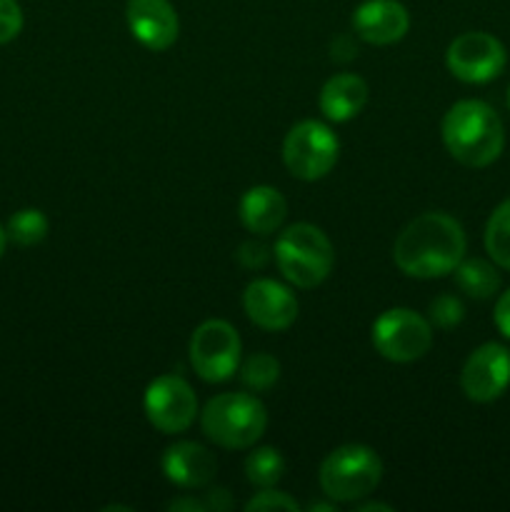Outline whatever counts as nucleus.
Masks as SVG:
<instances>
[{
	"instance_id": "nucleus-1",
	"label": "nucleus",
	"mask_w": 510,
	"mask_h": 512,
	"mask_svg": "<svg viewBox=\"0 0 510 512\" xmlns=\"http://www.w3.org/2000/svg\"><path fill=\"white\" fill-rule=\"evenodd\" d=\"M463 225L448 213H423L410 220L393 245V260L408 278L433 280L453 273L465 258Z\"/></svg>"
},
{
	"instance_id": "nucleus-2",
	"label": "nucleus",
	"mask_w": 510,
	"mask_h": 512,
	"mask_svg": "<svg viewBox=\"0 0 510 512\" xmlns=\"http://www.w3.org/2000/svg\"><path fill=\"white\" fill-rule=\"evenodd\" d=\"M440 133L448 153L468 168H488L505 148L503 120L483 100H458L445 113Z\"/></svg>"
},
{
	"instance_id": "nucleus-3",
	"label": "nucleus",
	"mask_w": 510,
	"mask_h": 512,
	"mask_svg": "<svg viewBox=\"0 0 510 512\" xmlns=\"http://www.w3.org/2000/svg\"><path fill=\"white\" fill-rule=\"evenodd\" d=\"M200 425L210 443L225 450H248L268 428L265 405L250 393H223L208 400Z\"/></svg>"
},
{
	"instance_id": "nucleus-4",
	"label": "nucleus",
	"mask_w": 510,
	"mask_h": 512,
	"mask_svg": "<svg viewBox=\"0 0 510 512\" xmlns=\"http://www.w3.org/2000/svg\"><path fill=\"white\" fill-rule=\"evenodd\" d=\"M273 253L283 278L300 290L318 288L335 263L330 238L310 223H295L285 228L275 240Z\"/></svg>"
},
{
	"instance_id": "nucleus-5",
	"label": "nucleus",
	"mask_w": 510,
	"mask_h": 512,
	"mask_svg": "<svg viewBox=\"0 0 510 512\" xmlns=\"http://www.w3.org/2000/svg\"><path fill=\"white\" fill-rule=\"evenodd\" d=\"M320 488L335 503H358L383 480V460L368 445H340L320 465Z\"/></svg>"
},
{
	"instance_id": "nucleus-6",
	"label": "nucleus",
	"mask_w": 510,
	"mask_h": 512,
	"mask_svg": "<svg viewBox=\"0 0 510 512\" xmlns=\"http://www.w3.org/2000/svg\"><path fill=\"white\" fill-rule=\"evenodd\" d=\"M338 135L320 120H303L285 135L283 163L298 180L325 178L338 163Z\"/></svg>"
},
{
	"instance_id": "nucleus-7",
	"label": "nucleus",
	"mask_w": 510,
	"mask_h": 512,
	"mask_svg": "<svg viewBox=\"0 0 510 512\" xmlns=\"http://www.w3.org/2000/svg\"><path fill=\"white\" fill-rule=\"evenodd\" d=\"M240 335L228 320H205L190 335V365L205 383H225L240 368Z\"/></svg>"
},
{
	"instance_id": "nucleus-8",
	"label": "nucleus",
	"mask_w": 510,
	"mask_h": 512,
	"mask_svg": "<svg viewBox=\"0 0 510 512\" xmlns=\"http://www.w3.org/2000/svg\"><path fill=\"white\" fill-rule=\"evenodd\" d=\"M370 338L390 363H415L433 345V323L410 308H390L375 320Z\"/></svg>"
},
{
	"instance_id": "nucleus-9",
	"label": "nucleus",
	"mask_w": 510,
	"mask_h": 512,
	"mask_svg": "<svg viewBox=\"0 0 510 512\" xmlns=\"http://www.w3.org/2000/svg\"><path fill=\"white\" fill-rule=\"evenodd\" d=\"M148 423L165 435L185 433L198 418V398L180 375H160L148 385L143 398Z\"/></svg>"
},
{
	"instance_id": "nucleus-10",
	"label": "nucleus",
	"mask_w": 510,
	"mask_h": 512,
	"mask_svg": "<svg viewBox=\"0 0 510 512\" xmlns=\"http://www.w3.org/2000/svg\"><path fill=\"white\" fill-rule=\"evenodd\" d=\"M505 63H508V53H505L503 43L495 35L480 33H463L448 45L445 53V65L450 73L463 83H490L503 73Z\"/></svg>"
},
{
	"instance_id": "nucleus-11",
	"label": "nucleus",
	"mask_w": 510,
	"mask_h": 512,
	"mask_svg": "<svg viewBox=\"0 0 510 512\" xmlns=\"http://www.w3.org/2000/svg\"><path fill=\"white\" fill-rule=\"evenodd\" d=\"M510 385V350L485 343L470 353L460 373V388L473 403H493Z\"/></svg>"
},
{
	"instance_id": "nucleus-12",
	"label": "nucleus",
	"mask_w": 510,
	"mask_h": 512,
	"mask_svg": "<svg viewBox=\"0 0 510 512\" xmlns=\"http://www.w3.org/2000/svg\"><path fill=\"white\" fill-rule=\"evenodd\" d=\"M243 308L250 323L268 333L288 330L298 320V300L293 290L270 278H258L245 288Z\"/></svg>"
},
{
	"instance_id": "nucleus-13",
	"label": "nucleus",
	"mask_w": 510,
	"mask_h": 512,
	"mask_svg": "<svg viewBox=\"0 0 510 512\" xmlns=\"http://www.w3.org/2000/svg\"><path fill=\"white\" fill-rule=\"evenodd\" d=\"M125 18L133 38L155 53L168 50L178 40L180 23L170 0H128Z\"/></svg>"
},
{
	"instance_id": "nucleus-14",
	"label": "nucleus",
	"mask_w": 510,
	"mask_h": 512,
	"mask_svg": "<svg viewBox=\"0 0 510 512\" xmlns=\"http://www.w3.org/2000/svg\"><path fill=\"white\" fill-rule=\"evenodd\" d=\"M353 28L370 45H393L405 38L410 15L398 0H365L355 8Z\"/></svg>"
},
{
	"instance_id": "nucleus-15",
	"label": "nucleus",
	"mask_w": 510,
	"mask_h": 512,
	"mask_svg": "<svg viewBox=\"0 0 510 512\" xmlns=\"http://www.w3.org/2000/svg\"><path fill=\"white\" fill-rule=\"evenodd\" d=\"M160 468H163L165 478L173 485H178V488L198 490L205 488L215 478L218 463H215L213 453L200 443L180 440V443L170 445L165 450Z\"/></svg>"
},
{
	"instance_id": "nucleus-16",
	"label": "nucleus",
	"mask_w": 510,
	"mask_h": 512,
	"mask_svg": "<svg viewBox=\"0 0 510 512\" xmlns=\"http://www.w3.org/2000/svg\"><path fill=\"white\" fill-rule=\"evenodd\" d=\"M320 113L333 123H348L368 103V83L355 73H338L320 88Z\"/></svg>"
},
{
	"instance_id": "nucleus-17",
	"label": "nucleus",
	"mask_w": 510,
	"mask_h": 512,
	"mask_svg": "<svg viewBox=\"0 0 510 512\" xmlns=\"http://www.w3.org/2000/svg\"><path fill=\"white\" fill-rule=\"evenodd\" d=\"M240 223L245 230L253 235H270L283 225L285 215H288V203H285L283 193L270 185H255V188L245 190L238 205Z\"/></svg>"
},
{
	"instance_id": "nucleus-18",
	"label": "nucleus",
	"mask_w": 510,
	"mask_h": 512,
	"mask_svg": "<svg viewBox=\"0 0 510 512\" xmlns=\"http://www.w3.org/2000/svg\"><path fill=\"white\" fill-rule=\"evenodd\" d=\"M453 273H455V283H458V288L463 290L465 295H470V298L488 300L493 298L500 288L498 270L480 258H470V260L463 258Z\"/></svg>"
},
{
	"instance_id": "nucleus-19",
	"label": "nucleus",
	"mask_w": 510,
	"mask_h": 512,
	"mask_svg": "<svg viewBox=\"0 0 510 512\" xmlns=\"http://www.w3.org/2000/svg\"><path fill=\"white\" fill-rule=\"evenodd\" d=\"M285 475V460L275 448H255L245 458V478L255 488H275Z\"/></svg>"
},
{
	"instance_id": "nucleus-20",
	"label": "nucleus",
	"mask_w": 510,
	"mask_h": 512,
	"mask_svg": "<svg viewBox=\"0 0 510 512\" xmlns=\"http://www.w3.org/2000/svg\"><path fill=\"white\" fill-rule=\"evenodd\" d=\"M483 240L493 263L510 270V198L493 210L485 225Z\"/></svg>"
},
{
	"instance_id": "nucleus-21",
	"label": "nucleus",
	"mask_w": 510,
	"mask_h": 512,
	"mask_svg": "<svg viewBox=\"0 0 510 512\" xmlns=\"http://www.w3.org/2000/svg\"><path fill=\"white\" fill-rule=\"evenodd\" d=\"M48 218L43 215V210L38 208H25L18 210L13 218L8 220V238L13 240L15 245H23V248H30V245L43 243L45 235H48Z\"/></svg>"
},
{
	"instance_id": "nucleus-22",
	"label": "nucleus",
	"mask_w": 510,
	"mask_h": 512,
	"mask_svg": "<svg viewBox=\"0 0 510 512\" xmlns=\"http://www.w3.org/2000/svg\"><path fill=\"white\" fill-rule=\"evenodd\" d=\"M280 378V363L268 353H255L240 368V380L253 393H265L273 388Z\"/></svg>"
},
{
	"instance_id": "nucleus-23",
	"label": "nucleus",
	"mask_w": 510,
	"mask_h": 512,
	"mask_svg": "<svg viewBox=\"0 0 510 512\" xmlns=\"http://www.w3.org/2000/svg\"><path fill=\"white\" fill-rule=\"evenodd\" d=\"M430 323L440 330H450L463 323L465 308L455 295H438L428 308Z\"/></svg>"
},
{
	"instance_id": "nucleus-24",
	"label": "nucleus",
	"mask_w": 510,
	"mask_h": 512,
	"mask_svg": "<svg viewBox=\"0 0 510 512\" xmlns=\"http://www.w3.org/2000/svg\"><path fill=\"white\" fill-rule=\"evenodd\" d=\"M245 510L253 512V510H290V512H298V503L295 498H290L288 493H280L275 488H263L258 495L245 503Z\"/></svg>"
},
{
	"instance_id": "nucleus-25",
	"label": "nucleus",
	"mask_w": 510,
	"mask_h": 512,
	"mask_svg": "<svg viewBox=\"0 0 510 512\" xmlns=\"http://www.w3.org/2000/svg\"><path fill=\"white\" fill-rule=\"evenodd\" d=\"M23 30V10L18 0H0V45L18 38Z\"/></svg>"
},
{
	"instance_id": "nucleus-26",
	"label": "nucleus",
	"mask_w": 510,
	"mask_h": 512,
	"mask_svg": "<svg viewBox=\"0 0 510 512\" xmlns=\"http://www.w3.org/2000/svg\"><path fill=\"white\" fill-rule=\"evenodd\" d=\"M268 258H270L268 248H265L263 243H255V240H248V243L240 245V250H238V260L248 270L263 268V265L268 263Z\"/></svg>"
},
{
	"instance_id": "nucleus-27",
	"label": "nucleus",
	"mask_w": 510,
	"mask_h": 512,
	"mask_svg": "<svg viewBox=\"0 0 510 512\" xmlns=\"http://www.w3.org/2000/svg\"><path fill=\"white\" fill-rule=\"evenodd\" d=\"M493 318H495V325H498L500 333H503L505 338H510V290H505V293L498 298Z\"/></svg>"
},
{
	"instance_id": "nucleus-28",
	"label": "nucleus",
	"mask_w": 510,
	"mask_h": 512,
	"mask_svg": "<svg viewBox=\"0 0 510 512\" xmlns=\"http://www.w3.org/2000/svg\"><path fill=\"white\" fill-rule=\"evenodd\" d=\"M205 508L208 510H228L230 508V495H228V490H223V488H215V490H210L208 493V498H205Z\"/></svg>"
},
{
	"instance_id": "nucleus-29",
	"label": "nucleus",
	"mask_w": 510,
	"mask_h": 512,
	"mask_svg": "<svg viewBox=\"0 0 510 512\" xmlns=\"http://www.w3.org/2000/svg\"><path fill=\"white\" fill-rule=\"evenodd\" d=\"M168 510H198V512H205V500H195V498H183V500H173V503H168Z\"/></svg>"
},
{
	"instance_id": "nucleus-30",
	"label": "nucleus",
	"mask_w": 510,
	"mask_h": 512,
	"mask_svg": "<svg viewBox=\"0 0 510 512\" xmlns=\"http://www.w3.org/2000/svg\"><path fill=\"white\" fill-rule=\"evenodd\" d=\"M355 510L358 512H375V510H380V512H393V508H390V505H385V503H355Z\"/></svg>"
},
{
	"instance_id": "nucleus-31",
	"label": "nucleus",
	"mask_w": 510,
	"mask_h": 512,
	"mask_svg": "<svg viewBox=\"0 0 510 512\" xmlns=\"http://www.w3.org/2000/svg\"><path fill=\"white\" fill-rule=\"evenodd\" d=\"M5 243H8V233H5V228L0 225V255L5 253Z\"/></svg>"
},
{
	"instance_id": "nucleus-32",
	"label": "nucleus",
	"mask_w": 510,
	"mask_h": 512,
	"mask_svg": "<svg viewBox=\"0 0 510 512\" xmlns=\"http://www.w3.org/2000/svg\"><path fill=\"white\" fill-rule=\"evenodd\" d=\"M508 108H510V88H508Z\"/></svg>"
}]
</instances>
